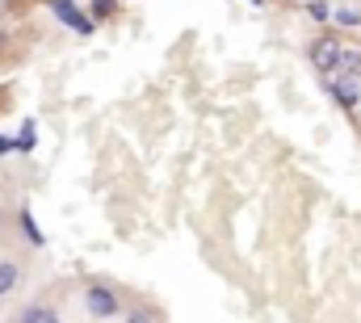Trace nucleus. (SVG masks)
<instances>
[{"label":"nucleus","instance_id":"1","mask_svg":"<svg viewBox=\"0 0 361 323\" xmlns=\"http://www.w3.org/2000/svg\"><path fill=\"white\" fill-rule=\"evenodd\" d=\"M85 311L92 319H118V315H126V303H122V294L114 286L92 281V286H85Z\"/></svg>","mask_w":361,"mask_h":323},{"label":"nucleus","instance_id":"2","mask_svg":"<svg viewBox=\"0 0 361 323\" xmlns=\"http://www.w3.org/2000/svg\"><path fill=\"white\" fill-rule=\"evenodd\" d=\"M341 55H345V47H341L336 34H319V38L311 42V63H315L319 76H332V72L341 68Z\"/></svg>","mask_w":361,"mask_h":323},{"label":"nucleus","instance_id":"15","mask_svg":"<svg viewBox=\"0 0 361 323\" xmlns=\"http://www.w3.org/2000/svg\"><path fill=\"white\" fill-rule=\"evenodd\" d=\"M4 219H8V214H4V206H0V227H4Z\"/></svg>","mask_w":361,"mask_h":323},{"label":"nucleus","instance_id":"16","mask_svg":"<svg viewBox=\"0 0 361 323\" xmlns=\"http://www.w3.org/2000/svg\"><path fill=\"white\" fill-rule=\"evenodd\" d=\"M252 4H265V0H252Z\"/></svg>","mask_w":361,"mask_h":323},{"label":"nucleus","instance_id":"8","mask_svg":"<svg viewBox=\"0 0 361 323\" xmlns=\"http://www.w3.org/2000/svg\"><path fill=\"white\" fill-rule=\"evenodd\" d=\"M341 72H345V76H361V51L357 47H345V55H341Z\"/></svg>","mask_w":361,"mask_h":323},{"label":"nucleus","instance_id":"9","mask_svg":"<svg viewBox=\"0 0 361 323\" xmlns=\"http://www.w3.org/2000/svg\"><path fill=\"white\" fill-rule=\"evenodd\" d=\"M122 323H160V319H156V311H147V307H126Z\"/></svg>","mask_w":361,"mask_h":323},{"label":"nucleus","instance_id":"14","mask_svg":"<svg viewBox=\"0 0 361 323\" xmlns=\"http://www.w3.org/2000/svg\"><path fill=\"white\" fill-rule=\"evenodd\" d=\"M13 147H17V143H13V139H8V135H0V156H8V152H13Z\"/></svg>","mask_w":361,"mask_h":323},{"label":"nucleus","instance_id":"4","mask_svg":"<svg viewBox=\"0 0 361 323\" xmlns=\"http://www.w3.org/2000/svg\"><path fill=\"white\" fill-rule=\"evenodd\" d=\"M17 323H63V315L55 303H25L17 311Z\"/></svg>","mask_w":361,"mask_h":323},{"label":"nucleus","instance_id":"12","mask_svg":"<svg viewBox=\"0 0 361 323\" xmlns=\"http://www.w3.org/2000/svg\"><path fill=\"white\" fill-rule=\"evenodd\" d=\"M89 8H92V17H97V21H101V17H109V13H114V8H118V0H92Z\"/></svg>","mask_w":361,"mask_h":323},{"label":"nucleus","instance_id":"10","mask_svg":"<svg viewBox=\"0 0 361 323\" xmlns=\"http://www.w3.org/2000/svg\"><path fill=\"white\" fill-rule=\"evenodd\" d=\"M332 17H336V25H345V30H353V25H361V13H357V8H336Z\"/></svg>","mask_w":361,"mask_h":323},{"label":"nucleus","instance_id":"13","mask_svg":"<svg viewBox=\"0 0 361 323\" xmlns=\"http://www.w3.org/2000/svg\"><path fill=\"white\" fill-rule=\"evenodd\" d=\"M34 147V122H25L21 126V139H17V152H30Z\"/></svg>","mask_w":361,"mask_h":323},{"label":"nucleus","instance_id":"7","mask_svg":"<svg viewBox=\"0 0 361 323\" xmlns=\"http://www.w3.org/2000/svg\"><path fill=\"white\" fill-rule=\"evenodd\" d=\"M17 223H21V236L34 243V248H42V243H47V236L38 231V223H34V214H30V206H21V210H17Z\"/></svg>","mask_w":361,"mask_h":323},{"label":"nucleus","instance_id":"11","mask_svg":"<svg viewBox=\"0 0 361 323\" xmlns=\"http://www.w3.org/2000/svg\"><path fill=\"white\" fill-rule=\"evenodd\" d=\"M307 13H311L315 21H328V17H332V8H328V0H307Z\"/></svg>","mask_w":361,"mask_h":323},{"label":"nucleus","instance_id":"6","mask_svg":"<svg viewBox=\"0 0 361 323\" xmlns=\"http://www.w3.org/2000/svg\"><path fill=\"white\" fill-rule=\"evenodd\" d=\"M21 273H25V269H21L17 256H0V298H8V294L21 286Z\"/></svg>","mask_w":361,"mask_h":323},{"label":"nucleus","instance_id":"5","mask_svg":"<svg viewBox=\"0 0 361 323\" xmlns=\"http://www.w3.org/2000/svg\"><path fill=\"white\" fill-rule=\"evenodd\" d=\"M324 84H328V92L336 97V105H345V109H353L361 101V84L357 80H336V76H324Z\"/></svg>","mask_w":361,"mask_h":323},{"label":"nucleus","instance_id":"3","mask_svg":"<svg viewBox=\"0 0 361 323\" xmlns=\"http://www.w3.org/2000/svg\"><path fill=\"white\" fill-rule=\"evenodd\" d=\"M47 4H51V13H55L68 30H76L80 38H89L92 30H97V17H92V13H80L76 0H47Z\"/></svg>","mask_w":361,"mask_h":323}]
</instances>
